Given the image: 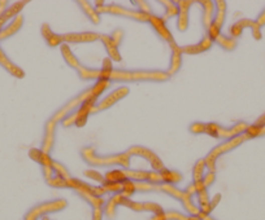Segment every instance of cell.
Returning a JSON list of instances; mask_svg holds the SVG:
<instances>
[{
  "mask_svg": "<svg viewBox=\"0 0 265 220\" xmlns=\"http://www.w3.org/2000/svg\"><path fill=\"white\" fill-rule=\"evenodd\" d=\"M101 186L105 189V192L107 193L109 192V193H116V194H121V192H122V182H105Z\"/></svg>",
  "mask_w": 265,
  "mask_h": 220,
  "instance_id": "36",
  "label": "cell"
},
{
  "mask_svg": "<svg viewBox=\"0 0 265 220\" xmlns=\"http://www.w3.org/2000/svg\"><path fill=\"white\" fill-rule=\"evenodd\" d=\"M28 6V2H16L12 6H10L0 16V32L6 28L13 18H16L19 14H21V10Z\"/></svg>",
  "mask_w": 265,
  "mask_h": 220,
  "instance_id": "15",
  "label": "cell"
},
{
  "mask_svg": "<svg viewBox=\"0 0 265 220\" xmlns=\"http://www.w3.org/2000/svg\"><path fill=\"white\" fill-rule=\"evenodd\" d=\"M81 157L86 164L96 167H110L120 166L122 168H129L131 157L125 153L109 154V156H99L92 146H85L81 149Z\"/></svg>",
  "mask_w": 265,
  "mask_h": 220,
  "instance_id": "4",
  "label": "cell"
},
{
  "mask_svg": "<svg viewBox=\"0 0 265 220\" xmlns=\"http://www.w3.org/2000/svg\"><path fill=\"white\" fill-rule=\"evenodd\" d=\"M103 219V211L101 208H94L92 212V220H101Z\"/></svg>",
  "mask_w": 265,
  "mask_h": 220,
  "instance_id": "43",
  "label": "cell"
},
{
  "mask_svg": "<svg viewBox=\"0 0 265 220\" xmlns=\"http://www.w3.org/2000/svg\"><path fill=\"white\" fill-rule=\"evenodd\" d=\"M205 168H207V166H205L204 158H203V160H199L193 168L194 182H200V180H203V178H204L205 175Z\"/></svg>",
  "mask_w": 265,
  "mask_h": 220,
  "instance_id": "34",
  "label": "cell"
},
{
  "mask_svg": "<svg viewBox=\"0 0 265 220\" xmlns=\"http://www.w3.org/2000/svg\"><path fill=\"white\" fill-rule=\"evenodd\" d=\"M66 201L65 200H55V201H48L39 204L38 206L33 208L32 210L29 211L26 214L25 220H38L39 218L43 216L46 214L50 212H56V211H61L66 208Z\"/></svg>",
  "mask_w": 265,
  "mask_h": 220,
  "instance_id": "9",
  "label": "cell"
},
{
  "mask_svg": "<svg viewBox=\"0 0 265 220\" xmlns=\"http://www.w3.org/2000/svg\"><path fill=\"white\" fill-rule=\"evenodd\" d=\"M29 157L34 160L35 162H38L42 167H51L54 164V160L51 158V156L48 153H44L42 149L33 148L29 150Z\"/></svg>",
  "mask_w": 265,
  "mask_h": 220,
  "instance_id": "25",
  "label": "cell"
},
{
  "mask_svg": "<svg viewBox=\"0 0 265 220\" xmlns=\"http://www.w3.org/2000/svg\"><path fill=\"white\" fill-rule=\"evenodd\" d=\"M249 124H247L246 122H238L235 123L234 126L229 127H222L217 123H203V122H195L193 124H190V132L191 134H205V135H209L212 138H220V140H229V138H233L235 136H239L242 134L247 131Z\"/></svg>",
  "mask_w": 265,
  "mask_h": 220,
  "instance_id": "3",
  "label": "cell"
},
{
  "mask_svg": "<svg viewBox=\"0 0 265 220\" xmlns=\"http://www.w3.org/2000/svg\"><path fill=\"white\" fill-rule=\"evenodd\" d=\"M160 193H167V194L172 196V197H174L176 200H180V201H182V198L186 196L185 190L176 188V186H171V184H160Z\"/></svg>",
  "mask_w": 265,
  "mask_h": 220,
  "instance_id": "31",
  "label": "cell"
},
{
  "mask_svg": "<svg viewBox=\"0 0 265 220\" xmlns=\"http://www.w3.org/2000/svg\"><path fill=\"white\" fill-rule=\"evenodd\" d=\"M161 4L165 6V17L163 20L171 18V17H178L180 8H178L177 2H169V0H165V2H161Z\"/></svg>",
  "mask_w": 265,
  "mask_h": 220,
  "instance_id": "33",
  "label": "cell"
},
{
  "mask_svg": "<svg viewBox=\"0 0 265 220\" xmlns=\"http://www.w3.org/2000/svg\"><path fill=\"white\" fill-rule=\"evenodd\" d=\"M100 39V34L94 32H66L63 34L64 43H76V44H85V43H94V42Z\"/></svg>",
  "mask_w": 265,
  "mask_h": 220,
  "instance_id": "12",
  "label": "cell"
},
{
  "mask_svg": "<svg viewBox=\"0 0 265 220\" xmlns=\"http://www.w3.org/2000/svg\"><path fill=\"white\" fill-rule=\"evenodd\" d=\"M202 220H215V219H212L211 216H203Z\"/></svg>",
  "mask_w": 265,
  "mask_h": 220,
  "instance_id": "49",
  "label": "cell"
},
{
  "mask_svg": "<svg viewBox=\"0 0 265 220\" xmlns=\"http://www.w3.org/2000/svg\"><path fill=\"white\" fill-rule=\"evenodd\" d=\"M247 28H251L253 38H255L256 40H260V39H261V36H262L261 28H260L259 24L256 22V20H251V18H242V20H239V21L235 22V24H234V25L230 28L231 38L233 39L239 38L240 35H242L243 30Z\"/></svg>",
  "mask_w": 265,
  "mask_h": 220,
  "instance_id": "11",
  "label": "cell"
},
{
  "mask_svg": "<svg viewBox=\"0 0 265 220\" xmlns=\"http://www.w3.org/2000/svg\"><path fill=\"white\" fill-rule=\"evenodd\" d=\"M122 196L121 194H114L113 197H110L109 201L105 204V214L108 218H113L114 216V211H116L117 206H120L121 202H122Z\"/></svg>",
  "mask_w": 265,
  "mask_h": 220,
  "instance_id": "32",
  "label": "cell"
},
{
  "mask_svg": "<svg viewBox=\"0 0 265 220\" xmlns=\"http://www.w3.org/2000/svg\"><path fill=\"white\" fill-rule=\"evenodd\" d=\"M213 43L218 44L221 48H224V50H234L237 48V39H233L231 36H226V35H224L222 32L216 36Z\"/></svg>",
  "mask_w": 265,
  "mask_h": 220,
  "instance_id": "30",
  "label": "cell"
},
{
  "mask_svg": "<svg viewBox=\"0 0 265 220\" xmlns=\"http://www.w3.org/2000/svg\"><path fill=\"white\" fill-rule=\"evenodd\" d=\"M186 192L189 193V194H191V196H193L194 193H196V189H195V186H194V182H193V184H191V186H187V188H186Z\"/></svg>",
  "mask_w": 265,
  "mask_h": 220,
  "instance_id": "48",
  "label": "cell"
},
{
  "mask_svg": "<svg viewBox=\"0 0 265 220\" xmlns=\"http://www.w3.org/2000/svg\"><path fill=\"white\" fill-rule=\"evenodd\" d=\"M98 104V98H87L81 106L78 108L77 112L68 116L65 120L61 122L64 127H70L73 124H76L77 127H83L87 123V118L90 114H92V109L95 105Z\"/></svg>",
  "mask_w": 265,
  "mask_h": 220,
  "instance_id": "7",
  "label": "cell"
},
{
  "mask_svg": "<svg viewBox=\"0 0 265 220\" xmlns=\"http://www.w3.org/2000/svg\"><path fill=\"white\" fill-rule=\"evenodd\" d=\"M85 176H87L88 179L95 180V182H101V186L105 182L104 175H101V172H98V171H95V170H86Z\"/></svg>",
  "mask_w": 265,
  "mask_h": 220,
  "instance_id": "38",
  "label": "cell"
},
{
  "mask_svg": "<svg viewBox=\"0 0 265 220\" xmlns=\"http://www.w3.org/2000/svg\"><path fill=\"white\" fill-rule=\"evenodd\" d=\"M99 14H113L117 17H125V18L134 20L138 22H149L150 21V14L141 12L138 10H131V8H126V6H118V4H109V6H103L100 8H96Z\"/></svg>",
  "mask_w": 265,
  "mask_h": 220,
  "instance_id": "6",
  "label": "cell"
},
{
  "mask_svg": "<svg viewBox=\"0 0 265 220\" xmlns=\"http://www.w3.org/2000/svg\"><path fill=\"white\" fill-rule=\"evenodd\" d=\"M220 201H221V194H220V193H217V194H216L215 197L212 198V201H209V204H211L212 210H213V208H215L216 206H217L218 202H220Z\"/></svg>",
  "mask_w": 265,
  "mask_h": 220,
  "instance_id": "44",
  "label": "cell"
},
{
  "mask_svg": "<svg viewBox=\"0 0 265 220\" xmlns=\"http://www.w3.org/2000/svg\"><path fill=\"white\" fill-rule=\"evenodd\" d=\"M126 153L129 154L130 157H142L145 158L146 160H149L150 166L154 168V171H163L165 168L164 162L161 160V158L159 157L158 154L155 153L151 149L146 148V146H142V145H134V146H130L126 150Z\"/></svg>",
  "mask_w": 265,
  "mask_h": 220,
  "instance_id": "8",
  "label": "cell"
},
{
  "mask_svg": "<svg viewBox=\"0 0 265 220\" xmlns=\"http://www.w3.org/2000/svg\"><path fill=\"white\" fill-rule=\"evenodd\" d=\"M60 50H61V54H63L65 62L68 64V65H69L70 68H72V69L77 70V68H78V66L81 65V62H79L78 58H77V57L74 56V54H73V50H70L69 46L64 43L63 46L60 47Z\"/></svg>",
  "mask_w": 265,
  "mask_h": 220,
  "instance_id": "29",
  "label": "cell"
},
{
  "mask_svg": "<svg viewBox=\"0 0 265 220\" xmlns=\"http://www.w3.org/2000/svg\"><path fill=\"white\" fill-rule=\"evenodd\" d=\"M122 206L125 208H129L134 211H151L154 214H160L163 212V208L160 204H154V202H136L130 200V198H122V202H121Z\"/></svg>",
  "mask_w": 265,
  "mask_h": 220,
  "instance_id": "13",
  "label": "cell"
},
{
  "mask_svg": "<svg viewBox=\"0 0 265 220\" xmlns=\"http://www.w3.org/2000/svg\"><path fill=\"white\" fill-rule=\"evenodd\" d=\"M42 170H43V176H44V179H46V182L55 176L54 170H52L51 167H42Z\"/></svg>",
  "mask_w": 265,
  "mask_h": 220,
  "instance_id": "42",
  "label": "cell"
},
{
  "mask_svg": "<svg viewBox=\"0 0 265 220\" xmlns=\"http://www.w3.org/2000/svg\"><path fill=\"white\" fill-rule=\"evenodd\" d=\"M256 22L259 24L260 28H262V26H265V8H264V10H262V12L259 14V17H257V20H256Z\"/></svg>",
  "mask_w": 265,
  "mask_h": 220,
  "instance_id": "46",
  "label": "cell"
},
{
  "mask_svg": "<svg viewBox=\"0 0 265 220\" xmlns=\"http://www.w3.org/2000/svg\"><path fill=\"white\" fill-rule=\"evenodd\" d=\"M247 140H249L248 136L246 134H242L239 136H235L233 138H229V140H225L221 144H218L217 146L212 149L208 154H207V157L204 158L205 160V166L208 168V171H212V172H216V160L225 153H229V152L234 150V149H237L238 146L243 144V142H246Z\"/></svg>",
  "mask_w": 265,
  "mask_h": 220,
  "instance_id": "5",
  "label": "cell"
},
{
  "mask_svg": "<svg viewBox=\"0 0 265 220\" xmlns=\"http://www.w3.org/2000/svg\"><path fill=\"white\" fill-rule=\"evenodd\" d=\"M132 4L138 6V10H141V12L146 13V14H150V16L152 14L151 6H150V4L147 3V2H141V0H138V2H132Z\"/></svg>",
  "mask_w": 265,
  "mask_h": 220,
  "instance_id": "39",
  "label": "cell"
},
{
  "mask_svg": "<svg viewBox=\"0 0 265 220\" xmlns=\"http://www.w3.org/2000/svg\"><path fill=\"white\" fill-rule=\"evenodd\" d=\"M79 78L83 80H107V82H167L171 79L163 70H125V69H90L82 64L77 68Z\"/></svg>",
  "mask_w": 265,
  "mask_h": 220,
  "instance_id": "1",
  "label": "cell"
},
{
  "mask_svg": "<svg viewBox=\"0 0 265 220\" xmlns=\"http://www.w3.org/2000/svg\"><path fill=\"white\" fill-rule=\"evenodd\" d=\"M216 180V172H212V171H208V172H205L204 178H203V184H204L205 188H208L211 186Z\"/></svg>",
  "mask_w": 265,
  "mask_h": 220,
  "instance_id": "40",
  "label": "cell"
},
{
  "mask_svg": "<svg viewBox=\"0 0 265 220\" xmlns=\"http://www.w3.org/2000/svg\"><path fill=\"white\" fill-rule=\"evenodd\" d=\"M56 126L57 123L52 122V120H47L46 126H44V136H43V142H42V150L44 153H48L52 150L55 145V135H56Z\"/></svg>",
  "mask_w": 265,
  "mask_h": 220,
  "instance_id": "20",
  "label": "cell"
},
{
  "mask_svg": "<svg viewBox=\"0 0 265 220\" xmlns=\"http://www.w3.org/2000/svg\"><path fill=\"white\" fill-rule=\"evenodd\" d=\"M41 32L43 35L44 40L47 42V44L50 47L56 48V47H61L64 44L63 40V35L56 34V32L51 28V26L48 24H43L41 28Z\"/></svg>",
  "mask_w": 265,
  "mask_h": 220,
  "instance_id": "22",
  "label": "cell"
},
{
  "mask_svg": "<svg viewBox=\"0 0 265 220\" xmlns=\"http://www.w3.org/2000/svg\"><path fill=\"white\" fill-rule=\"evenodd\" d=\"M101 69H105V70L113 69V66H112V60H109V58H105V60L103 61V66H101Z\"/></svg>",
  "mask_w": 265,
  "mask_h": 220,
  "instance_id": "47",
  "label": "cell"
},
{
  "mask_svg": "<svg viewBox=\"0 0 265 220\" xmlns=\"http://www.w3.org/2000/svg\"><path fill=\"white\" fill-rule=\"evenodd\" d=\"M149 22L151 24V26L154 28L155 32H158V35L160 36V39H163V40L167 42V43H172V42L174 40L173 34H172L171 30L167 28L164 20L161 18V17L155 16L154 13H152L151 16H150Z\"/></svg>",
  "mask_w": 265,
  "mask_h": 220,
  "instance_id": "16",
  "label": "cell"
},
{
  "mask_svg": "<svg viewBox=\"0 0 265 220\" xmlns=\"http://www.w3.org/2000/svg\"><path fill=\"white\" fill-rule=\"evenodd\" d=\"M52 170H54L55 175L59 176V178H61V179H64V180H68V179H70V178H72V176H70L69 170H68V168H66V167L64 166L63 164L57 162V160H54V164H52Z\"/></svg>",
  "mask_w": 265,
  "mask_h": 220,
  "instance_id": "35",
  "label": "cell"
},
{
  "mask_svg": "<svg viewBox=\"0 0 265 220\" xmlns=\"http://www.w3.org/2000/svg\"><path fill=\"white\" fill-rule=\"evenodd\" d=\"M101 43L104 44L105 50H107L108 56H109V60L116 61V62H120L121 61V54L120 50H118V47L116 46L112 38H110V35H105V34H100V39Z\"/></svg>",
  "mask_w": 265,
  "mask_h": 220,
  "instance_id": "23",
  "label": "cell"
},
{
  "mask_svg": "<svg viewBox=\"0 0 265 220\" xmlns=\"http://www.w3.org/2000/svg\"><path fill=\"white\" fill-rule=\"evenodd\" d=\"M212 46H213V40L209 38L208 35L205 34L199 43L189 44V46L182 47V54H191V56H194V54H203V52H207V50H211Z\"/></svg>",
  "mask_w": 265,
  "mask_h": 220,
  "instance_id": "19",
  "label": "cell"
},
{
  "mask_svg": "<svg viewBox=\"0 0 265 220\" xmlns=\"http://www.w3.org/2000/svg\"><path fill=\"white\" fill-rule=\"evenodd\" d=\"M178 4V8H180V13H178V17H177V28L180 32H185L189 28V22H190V10H191V6L194 4V2H190V0H180L177 2Z\"/></svg>",
  "mask_w": 265,
  "mask_h": 220,
  "instance_id": "14",
  "label": "cell"
},
{
  "mask_svg": "<svg viewBox=\"0 0 265 220\" xmlns=\"http://www.w3.org/2000/svg\"><path fill=\"white\" fill-rule=\"evenodd\" d=\"M215 6L216 13L212 24L221 30L225 24V20H226V2H224V0H217V2H215Z\"/></svg>",
  "mask_w": 265,
  "mask_h": 220,
  "instance_id": "26",
  "label": "cell"
},
{
  "mask_svg": "<svg viewBox=\"0 0 265 220\" xmlns=\"http://www.w3.org/2000/svg\"><path fill=\"white\" fill-rule=\"evenodd\" d=\"M47 184L50 186H54V188H60V189L68 188L66 180L61 179V178H59V176H56V175H55L54 178H51L50 180H47Z\"/></svg>",
  "mask_w": 265,
  "mask_h": 220,
  "instance_id": "37",
  "label": "cell"
},
{
  "mask_svg": "<svg viewBox=\"0 0 265 220\" xmlns=\"http://www.w3.org/2000/svg\"><path fill=\"white\" fill-rule=\"evenodd\" d=\"M24 22H25V18H24L22 14H19L16 18H13L12 21L0 32V42L6 40V39L11 38V36H13L15 34H17V32L21 30L22 26H24Z\"/></svg>",
  "mask_w": 265,
  "mask_h": 220,
  "instance_id": "21",
  "label": "cell"
},
{
  "mask_svg": "<svg viewBox=\"0 0 265 220\" xmlns=\"http://www.w3.org/2000/svg\"><path fill=\"white\" fill-rule=\"evenodd\" d=\"M129 94H130L129 87H126V86L118 87L117 90H114L113 92H110L108 96H105L103 100L98 101V104L95 105V108L92 109V114L99 113V112H101V110L109 109V108H112L113 105H116L118 101L126 98Z\"/></svg>",
  "mask_w": 265,
  "mask_h": 220,
  "instance_id": "10",
  "label": "cell"
},
{
  "mask_svg": "<svg viewBox=\"0 0 265 220\" xmlns=\"http://www.w3.org/2000/svg\"><path fill=\"white\" fill-rule=\"evenodd\" d=\"M253 126L255 127H264L265 126V113L262 114V116H260L257 120H256V122L253 123Z\"/></svg>",
  "mask_w": 265,
  "mask_h": 220,
  "instance_id": "45",
  "label": "cell"
},
{
  "mask_svg": "<svg viewBox=\"0 0 265 220\" xmlns=\"http://www.w3.org/2000/svg\"><path fill=\"white\" fill-rule=\"evenodd\" d=\"M160 176L163 182H164V184H171V186L178 184V182H181L183 180L182 174L174 170H168L167 167L163 171H160Z\"/></svg>",
  "mask_w": 265,
  "mask_h": 220,
  "instance_id": "28",
  "label": "cell"
},
{
  "mask_svg": "<svg viewBox=\"0 0 265 220\" xmlns=\"http://www.w3.org/2000/svg\"><path fill=\"white\" fill-rule=\"evenodd\" d=\"M200 4L203 6V26H204L205 32H207L209 28V26L212 25L213 18H215L216 6L215 2H211V0L200 2Z\"/></svg>",
  "mask_w": 265,
  "mask_h": 220,
  "instance_id": "24",
  "label": "cell"
},
{
  "mask_svg": "<svg viewBox=\"0 0 265 220\" xmlns=\"http://www.w3.org/2000/svg\"><path fill=\"white\" fill-rule=\"evenodd\" d=\"M110 38H112V40L116 43V46L118 47L121 44V42H122V38H123V32L122 28H116L112 34H110Z\"/></svg>",
  "mask_w": 265,
  "mask_h": 220,
  "instance_id": "41",
  "label": "cell"
},
{
  "mask_svg": "<svg viewBox=\"0 0 265 220\" xmlns=\"http://www.w3.org/2000/svg\"><path fill=\"white\" fill-rule=\"evenodd\" d=\"M109 86L110 82H107V80H98V82H95L94 86H91L90 88H87V90H85L83 92L78 94L76 98H73L72 100L68 101L65 105H63L54 116H51L50 120L55 123L63 122L66 116L73 114L74 112H77L78 108L81 106L87 98H98L101 94H104V92L107 91L108 88H109Z\"/></svg>",
  "mask_w": 265,
  "mask_h": 220,
  "instance_id": "2",
  "label": "cell"
},
{
  "mask_svg": "<svg viewBox=\"0 0 265 220\" xmlns=\"http://www.w3.org/2000/svg\"><path fill=\"white\" fill-rule=\"evenodd\" d=\"M78 6H81V10H83V13L88 17V20H90L92 24H95V25L100 24L101 16L98 13L96 8L92 6L91 3H88V2H78Z\"/></svg>",
  "mask_w": 265,
  "mask_h": 220,
  "instance_id": "27",
  "label": "cell"
},
{
  "mask_svg": "<svg viewBox=\"0 0 265 220\" xmlns=\"http://www.w3.org/2000/svg\"><path fill=\"white\" fill-rule=\"evenodd\" d=\"M0 66L3 68L6 72H8L12 76L17 79H22L25 76V72L21 69L17 64L13 62L10 57L7 56V54L3 50V48L0 47Z\"/></svg>",
  "mask_w": 265,
  "mask_h": 220,
  "instance_id": "18",
  "label": "cell"
},
{
  "mask_svg": "<svg viewBox=\"0 0 265 220\" xmlns=\"http://www.w3.org/2000/svg\"><path fill=\"white\" fill-rule=\"evenodd\" d=\"M169 47L172 50V56H171V64H169V69L167 70L168 76H173L174 74L180 72L181 65H182V47H180L176 42H172L169 43Z\"/></svg>",
  "mask_w": 265,
  "mask_h": 220,
  "instance_id": "17",
  "label": "cell"
}]
</instances>
